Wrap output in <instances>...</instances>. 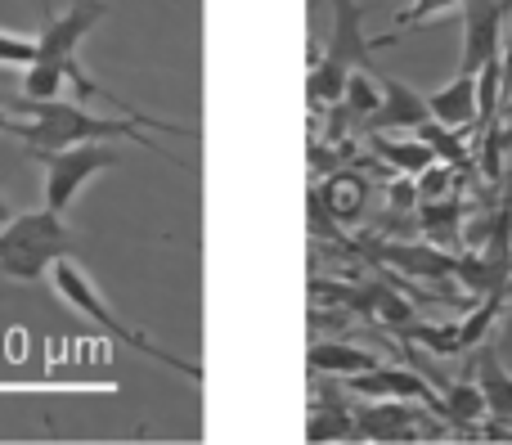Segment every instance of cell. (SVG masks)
<instances>
[{"label": "cell", "instance_id": "cell-6", "mask_svg": "<svg viewBox=\"0 0 512 445\" xmlns=\"http://www.w3.org/2000/svg\"><path fill=\"white\" fill-rule=\"evenodd\" d=\"M346 387L351 392H360V396H369V401H423L427 410H436V414H445V401L427 387V378L423 374H414V369H396V365H373V369H364V374H351L346 378Z\"/></svg>", "mask_w": 512, "mask_h": 445}, {"label": "cell", "instance_id": "cell-3", "mask_svg": "<svg viewBox=\"0 0 512 445\" xmlns=\"http://www.w3.org/2000/svg\"><path fill=\"white\" fill-rule=\"evenodd\" d=\"M50 284H54V293L63 297V302L72 306L77 315H86L90 324H95L99 333H108L113 342H122V347H131V351H140V356H149V360H158V365H167V369H176V374H185V378H203V365H194V360H185V356H176V351H167V347H158L153 338H144L140 329H131V324L122 320V315L113 311V306L99 297V288H95V279L86 275V266H81L77 257H63L59 266L50 270Z\"/></svg>", "mask_w": 512, "mask_h": 445}, {"label": "cell", "instance_id": "cell-10", "mask_svg": "<svg viewBox=\"0 0 512 445\" xmlns=\"http://www.w3.org/2000/svg\"><path fill=\"white\" fill-rule=\"evenodd\" d=\"M427 108H432V117L445 122V126L477 122V77H472V72H459L450 86H441L436 95H427Z\"/></svg>", "mask_w": 512, "mask_h": 445}, {"label": "cell", "instance_id": "cell-9", "mask_svg": "<svg viewBox=\"0 0 512 445\" xmlns=\"http://www.w3.org/2000/svg\"><path fill=\"white\" fill-rule=\"evenodd\" d=\"M418 414L405 401H373L355 414V437L364 441H414L418 437Z\"/></svg>", "mask_w": 512, "mask_h": 445}, {"label": "cell", "instance_id": "cell-8", "mask_svg": "<svg viewBox=\"0 0 512 445\" xmlns=\"http://www.w3.org/2000/svg\"><path fill=\"white\" fill-rule=\"evenodd\" d=\"M324 59L342 63V68H373V41L364 36V5L355 0H333V32H328Z\"/></svg>", "mask_w": 512, "mask_h": 445}, {"label": "cell", "instance_id": "cell-18", "mask_svg": "<svg viewBox=\"0 0 512 445\" xmlns=\"http://www.w3.org/2000/svg\"><path fill=\"white\" fill-rule=\"evenodd\" d=\"M414 135L436 153V162H450V167H463V162H468V149H463V140L454 135V126H445V122H436V117H427L423 126H414Z\"/></svg>", "mask_w": 512, "mask_h": 445}, {"label": "cell", "instance_id": "cell-13", "mask_svg": "<svg viewBox=\"0 0 512 445\" xmlns=\"http://www.w3.org/2000/svg\"><path fill=\"white\" fill-rule=\"evenodd\" d=\"M373 365H382L373 351L346 347V342H315V347H310V369H315V374L351 378V374H364V369H373Z\"/></svg>", "mask_w": 512, "mask_h": 445}, {"label": "cell", "instance_id": "cell-23", "mask_svg": "<svg viewBox=\"0 0 512 445\" xmlns=\"http://www.w3.org/2000/svg\"><path fill=\"white\" fill-rule=\"evenodd\" d=\"M351 432H355V419H351V414H342V410L333 405L328 414H315V419H310L306 437H310V441H324V437L337 441V437H351Z\"/></svg>", "mask_w": 512, "mask_h": 445}, {"label": "cell", "instance_id": "cell-2", "mask_svg": "<svg viewBox=\"0 0 512 445\" xmlns=\"http://www.w3.org/2000/svg\"><path fill=\"white\" fill-rule=\"evenodd\" d=\"M63 257H77V230L59 212H14L0 225V275L32 284L50 275Z\"/></svg>", "mask_w": 512, "mask_h": 445}, {"label": "cell", "instance_id": "cell-25", "mask_svg": "<svg viewBox=\"0 0 512 445\" xmlns=\"http://www.w3.org/2000/svg\"><path fill=\"white\" fill-rule=\"evenodd\" d=\"M387 203L396 207V212H409V207H418V180L405 176V180H391L387 189Z\"/></svg>", "mask_w": 512, "mask_h": 445}, {"label": "cell", "instance_id": "cell-7", "mask_svg": "<svg viewBox=\"0 0 512 445\" xmlns=\"http://www.w3.org/2000/svg\"><path fill=\"white\" fill-rule=\"evenodd\" d=\"M378 108L369 113V131H414V126H423L427 117H432V108H427V95H418L414 86H405V81L387 77V72H378Z\"/></svg>", "mask_w": 512, "mask_h": 445}, {"label": "cell", "instance_id": "cell-12", "mask_svg": "<svg viewBox=\"0 0 512 445\" xmlns=\"http://www.w3.org/2000/svg\"><path fill=\"white\" fill-rule=\"evenodd\" d=\"M477 387H481L486 410L495 414V419H512V374L504 369V360H499L495 347H481V356H477Z\"/></svg>", "mask_w": 512, "mask_h": 445}, {"label": "cell", "instance_id": "cell-19", "mask_svg": "<svg viewBox=\"0 0 512 445\" xmlns=\"http://www.w3.org/2000/svg\"><path fill=\"white\" fill-rule=\"evenodd\" d=\"M504 104V59H490L486 68L477 72V126H490Z\"/></svg>", "mask_w": 512, "mask_h": 445}, {"label": "cell", "instance_id": "cell-20", "mask_svg": "<svg viewBox=\"0 0 512 445\" xmlns=\"http://www.w3.org/2000/svg\"><path fill=\"white\" fill-rule=\"evenodd\" d=\"M454 5H463V0H409V9H400V14L391 18V32H387V36H378V41H373V50H378V45L400 41V32H414V27H418V23H427V18L450 14Z\"/></svg>", "mask_w": 512, "mask_h": 445}, {"label": "cell", "instance_id": "cell-1", "mask_svg": "<svg viewBox=\"0 0 512 445\" xmlns=\"http://www.w3.org/2000/svg\"><path fill=\"white\" fill-rule=\"evenodd\" d=\"M5 108L9 113H23L18 117V140L27 144V153H32L36 162H41L45 153L72 149V144H86V140H135L140 149L158 153V158L180 162L176 153H167L162 144H149V135H140V122H131V117H122V122L95 117L81 108V99L77 104H72V99H9Z\"/></svg>", "mask_w": 512, "mask_h": 445}, {"label": "cell", "instance_id": "cell-27", "mask_svg": "<svg viewBox=\"0 0 512 445\" xmlns=\"http://www.w3.org/2000/svg\"><path fill=\"white\" fill-rule=\"evenodd\" d=\"M14 216V207H9V198H5V180H0V225Z\"/></svg>", "mask_w": 512, "mask_h": 445}, {"label": "cell", "instance_id": "cell-21", "mask_svg": "<svg viewBox=\"0 0 512 445\" xmlns=\"http://www.w3.org/2000/svg\"><path fill=\"white\" fill-rule=\"evenodd\" d=\"M409 342H423V347H432L436 356H459V351H468V342H463V324H409L405 329Z\"/></svg>", "mask_w": 512, "mask_h": 445}, {"label": "cell", "instance_id": "cell-22", "mask_svg": "<svg viewBox=\"0 0 512 445\" xmlns=\"http://www.w3.org/2000/svg\"><path fill=\"white\" fill-rule=\"evenodd\" d=\"M32 63H36V36L0 27V68H32Z\"/></svg>", "mask_w": 512, "mask_h": 445}, {"label": "cell", "instance_id": "cell-28", "mask_svg": "<svg viewBox=\"0 0 512 445\" xmlns=\"http://www.w3.org/2000/svg\"><path fill=\"white\" fill-rule=\"evenodd\" d=\"M41 14H45V18H54V9H50V0H41Z\"/></svg>", "mask_w": 512, "mask_h": 445}, {"label": "cell", "instance_id": "cell-24", "mask_svg": "<svg viewBox=\"0 0 512 445\" xmlns=\"http://www.w3.org/2000/svg\"><path fill=\"white\" fill-rule=\"evenodd\" d=\"M418 203H432V198H441L445 189H450V162H432L427 171H418Z\"/></svg>", "mask_w": 512, "mask_h": 445}, {"label": "cell", "instance_id": "cell-11", "mask_svg": "<svg viewBox=\"0 0 512 445\" xmlns=\"http://www.w3.org/2000/svg\"><path fill=\"white\" fill-rule=\"evenodd\" d=\"M391 266H400L409 279H450L459 275V261L436 252V243H409V248H382Z\"/></svg>", "mask_w": 512, "mask_h": 445}, {"label": "cell", "instance_id": "cell-17", "mask_svg": "<svg viewBox=\"0 0 512 445\" xmlns=\"http://www.w3.org/2000/svg\"><path fill=\"white\" fill-rule=\"evenodd\" d=\"M324 203H328V212H333L337 221H355V216H360V207H364V180L351 176V171L333 176L324 185Z\"/></svg>", "mask_w": 512, "mask_h": 445}, {"label": "cell", "instance_id": "cell-14", "mask_svg": "<svg viewBox=\"0 0 512 445\" xmlns=\"http://www.w3.org/2000/svg\"><path fill=\"white\" fill-rule=\"evenodd\" d=\"M373 153H378V158H387L400 176H418V171H427L436 162V153L427 149L418 135H409V140H391V135L373 131Z\"/></svg>", "mask_w": 512, "mask_h": 445}, {"label": "cell", "instance_id": "cell-15", "mask_svg": "<svg viewBox=\"0 0 512 445\" xmlns=\"http://www.w3.org/2000/svg\"><path fill=\"white\" fill-rule=\"evenodd\" d=\"M436 387H441V401H445L441 419L454 423V428H468L472 432V423H481L490 414L486 410V396H481L477 383H436Z\"/></svg>", "mask_w": 512, "mask_h": 445}, {"label": "cell", "instance_id": "cell-26", "mask_svg": "<svg viewBox=\"0 0 512 445\" xmlns=\"http://www.w3.org/2000/svg\"><path fill=\"white\" fill-rule=\"evenodd\" d=\"M0 135H18V117L5 104H0Z\"/></svg>", "mask_w": 512, "mask_h": 445}, {"label": "cell", "instance_id": "cell-4", "mask_svg": "<svg viewBox=\"0 0 512 445\" xmlns=\"http://www.w3.org/2000/svg\"><path fill=\"white\" fill-rule=\"evenodd\" d=\"M41 162H45V207L63 216L99 171L117 167V149L108 140H86V144H72V149L45 153Z\"/></svg>", "mask_w": 512, "mask_h": 445}, {"label": "cell", "instance_id": "cell-16", "mask_svg": "<svg viewBox=\"0 0 512 445\" xmlns=\"http://www.w3.org/2000/svg\"><path fill=\"white\" fill-rule=\"evenodd\" d=\"M351 72H355V68H342V63H333V59H319L315 68H310V77H306L310 104H315V108H319V104H342Z\"/></svg>", "mask_w": 512, "mask_h": 445}, {"label": "cell", "instance_id": "cell-5", "mask_svg": "<svg viewBox=\"0 0 512 445\" xmlns=\"http://www.w3.org/2000/svg\"><path fill=\"white\" fill-rule=\"evenodd\" d=\"M468 14H463V59L459 72H472L477 77L490 59L499 54V36H504V0H463Z\"/></svg>", "mask_w": 512, "mask_h": 445}]
</instances>
